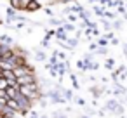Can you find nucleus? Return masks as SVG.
<instances>
[{"instance_id":"f257e3e1","label":"nucleus","mask_w":127,"mask_h":118,"mask_svg":"<svg viewBox=\"0 0 127 118\" xmlns=\"http://www.w3.org/2000/svg\"><path fill=\"white\" fill-rule=\"evenodd\" d=\"M18 89H19V92H21L26 99H30V101H33V99L37 97V83H32V85H18Z\"/></svg>"},{"instance_id":"f03ea898","label":"nucleus","mask_w":127,"mask_h":118,"mask_svg":"<svg viewBox=\"0 0 127 118\" xmlns=\"http://www.w3.org/2000/svg\"><path fill=\"white\" fill-rule=\"evenodd\" d=\"M12 5L18 7V9H25V7H30V0H11Z\"/></svg>"},{"instance_id":"7ed1b4c3","label":"nucleus","mask_w":127,"mask_h":118,"mask_svg":"<svg viewBox=\"0 0 127 118\" xmlns=\"http://www.w3.org/2000/svg\"><path fill=\"white\" fill-rule=\"evenodd\" d=\"M11 87V83L5 80V78H2V80H0V90H7Z\"/></svg>"}]
</instances>
